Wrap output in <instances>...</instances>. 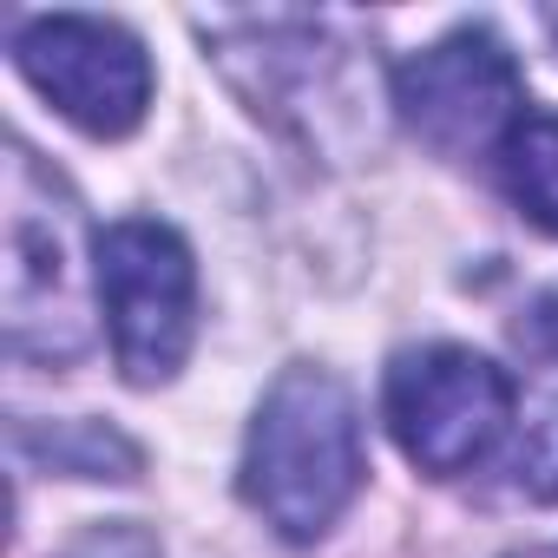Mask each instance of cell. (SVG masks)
I'll list each match as a JSON object with an SVG mask.
<instances>
[{
    "mask_svg": "<svg viewBox=\"0 0 558 558\" xmlns=\"http://www.w3.org/2000/svg\"><path fill=\"white\" fill-rule=\"evenodd\" d=\"M512 427V381L499 362L460 349V342H427L395 355L388 368V434L421 473H466L499 447Z\"/></svg>",
    "mask_w": 558,
    "mask_h": 558,
    "instance_id": "3",
    "label": "cell"
},
{
    "mask_svg": "<svg viewBox=\"0 0 558 558\" xmlns=\"http://www.w3.org/2000/svg\"><path fill=\"white\" fill-rule=\"evenodd\" d=\"M512 473H519V486H525L532 499H558V401L525 427Z\"/></svg>",
    "mask_w": 558,
    "mask_h": 558,
    "instance_id": "7",
    "label": "cell"
},
{
    "mask_svg": "<svg viewBox=\"0 0 558 558\" xmlns=\"http://www.w3.org/2000/svg\"><path fill=\"white\" fill-rule=\"evenodd\" d=\"M395 106L427 151L480 158V151H499L525 119V86L512 53L493 34L460 27L395 73Z\"/></svg>",
    "mask_w": 558,
    "mask_h": 558,
    "instance_id": "4",
    "label": "cell"
},
{
    "mask_svg": "<svg viewBox=\"0 0 558 558\" xmlns=\"http://www.w3.org/2000/svg\"><path fill=\"white\" fill-rule=\"evenodd\" d=\"M21 73L34 80V93L73 119L93 138H119L145 119L151 106V66L145 47L112 27V21H86V14H47L14 40Z\"/></svg>",
    "mask_w": 558,
    "mask_h": 558,
    "instance_id": "5",
    "label": "cell"
},
{
    "mask_svg": "<svg viewBox=\"0 0 558 558\" xmlns=\"http://www.w3.org/2000/svg\"><path fill=\"white\" fill-rule=\"evenodd\" d=\"M93 263H99V296H106L112 355L125 381L138 388L171 381L197 329V269H191L184 236L171 223L125 217L99 236Z\"/></svg>",
    "mask_w": 558,
    "mask_h": 558,
    "instance_id": "2",
    "label": "cell"
},
{
    "mask_svg": "<svg viewBox=\"0 0 558 558\" xmlns=\"http://www.w3.org/2000/svg\"><path fill=\"white\" fill-rule=\"evenodd\" d=\"M545 27H551V40H558V14H545Z\"/></svg>",
    "mask_w": 558,
    "mask_h": 558,
    "instance_id": "10",
    "label": "cell"
},
{
    "mask_svg": "<svg viewBox=\"0 0 558 558\" xmlns=\"http://www.w3.org/2000/svg\"><path fill=\"white\" fill-rule=\"evenodd\" d=\"M499 178L512 204L558 236V112H525L512 125V138L499 145Z\"/></svg>",
    "mask_w": 558,
    "mask_h": 558,
    "instance_id": "6",
    "label": "cell"
},
{
    "mask_svg": "<svg viewBox=\"0 0 558 558\" xmlns=\"http://www.w3.org/2000/svg\"><path fill=\"white\" fill-rule=\"evenodd\" d=\"M362 486V421L336 375L290 368L250 421L243 499L283 532L323 538Z\"/></svg>",
    "mask_w": 558,
    "mask_h": 558,
    "instance_id": "1",
    "label": "cell"
},
{
    "mask_svg": "<svg viewBox=\"0 0 558 558\" xmlns=\"http://www.w3.org/2000/svg\"><path fill=\"white\" fill-rule=\"evenodd\" d=\"M519 336H525L538 355H551V362H558V296H545V303L525 316V329H519Z\"/></svg>",
    "mask_w": 558,
    "mask_h": 558,
    "instance_id": "8",
    "label": "cell"
},
{
    "mask_svg": "<svg viewBox=\"0 0 558 558\" xmlns=\"http://www.w3.org/2000/svg\"><path fill=\"white\" fill-rule=\"evenodd\" d=\"M519 558H558V545H545V551H519Z\"/></svg>",
    "mask_w": 558,
    "mask_h": 558,
    "instance_id": "9",
    "label": "cell"
}]
</instances>
